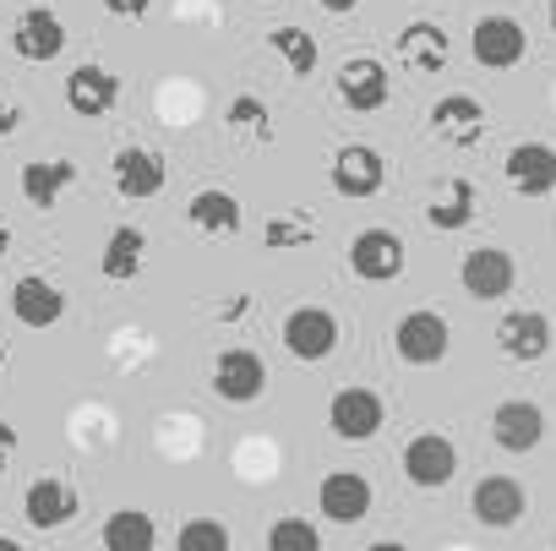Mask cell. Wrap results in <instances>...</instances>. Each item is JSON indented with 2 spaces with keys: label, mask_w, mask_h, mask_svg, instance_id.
I'll return each mask as SVG.
<instances>
[{
  "label": "cell",
  "mask_w": 556,
  "mask_h": 551,
  "mask_svg": "<svg viewBox=\"0 0 556 551\" xmlns=\"http://www.w3.org/2000/svg\"><path fill=\"white\" fill-rule=\"evenodd\" d=\"M328 180H333L339 197L371 202V197L382 191V180H388V164H382V153H377L371 142H344V148L333 153V164H328Z\"/></svg>",
  "instance_id": "3957f363"
},
{
  "label": "cell",
  "mask_w": 556,
  "mask_h": 551,
  "mask_svg": "<svg viewBox=\"0 0 556 551\" xmlns=\"http://www.w3.org/2000/svg\"><path fill=\"white\" fill-rule=\"evenodd\" d=\"M545 23H551V34H556V0H551V12H545Z\"/></svg>",
  "instance_id": "74e56055"
},
{
  "label": "cell",
  "mask_w": 556,
  "mask_h": 551,
  "mask_svg": "<svg viewBox=\"0 0 556 551\" xmlns=\"http://www.w3.org/2000/svg\"><path fill=\"white\" fill-rule=\"evenodd\" d=\"M23 518L34 524V529H61V524H72L77 518V491L66 486V480H55V475H45V480H34L28 491H23Z\"/></svg>",
  "instance_id": "7402d4cb"
},
{
  "label": "cell",
  "mask_w": 556,
  "mask_h": 551,
  "mask_svg": "<svg viewBox=\"0 0 556 551\" xmlns=\"http://www.w3.org/2000/svg\"><path fill=\"white\" fill-rule=\"evenodd\" d=\"M12 317L23 328H55L66 317V290L55 279H45V273H23L12 285Z\"/></svg>",
  "instance_id": "e0dca14e"
},
{
  "label": "cell",
  "mask_w": 556,
  "mask_h": 551,
  "mask_svg": "<svg viewBox=\"0 0 556 551\" xmlns=\"http://www.w3.org/2000/svg\"><path fill=\"white\" fill-rule=\"evenodd\" d=\"M262 240H267L273 251H285V246H312V240H317V224H312L306 213H273L267 229H262Z\"/></svg>",
  "instance_id": "f1b7e54d"
},
{
  "label": "cell",
  "mask_w": 556,
  "mask_h": 551,
  "mask_svg": "<svg viewBox=\"0 0 556 551\" xmlns=\"http://www.w3.org/2000/svg\"><path fill=\"white\" fill-rule=\"evenodd\" d=\"M110 175H115V191H121L126 202H148V197H159L164 180H169L164 153H159V148H142V142L121 148V153L110 159Z\"/></svg>",
  "instance_id": "30bf717a"
},
{
  "label": "cell",
  "mask_w": 556,
  "mask_h": 551,
  "mask_svg": "<svg viewBox=\"0 0 556 551\" xmlns=\"http://www.w3.org/2000/svg\"><path fill=\"white\" fill-rule=\"evenodd\" d=\"M404 475H409V486L437 491V486H447L458 475V448L442 431H420V437L404 442Z\"/></svg>",
  "instance_id": "8fae6325"
},
{
  "label": "cell",
  "mask_w": 556,
  "mask_h": 551,
  "mask_svg": "<svg viewBox=\"0 0 556 551\" xmlns=\"http://www.w3.org/2000/svg\"><path fill=\"white\" fill-rule=\"evenodd\" d=\"M7 251H12V224L0 218V256H7Z\"/></svg>",
  "instance_id": "8d00e7d4"
},
{
  "label": "cell",
  "mask_w": 556,
  "mask_h": 551,
  "mask_svg": "<svg viewBox=\"0 0 556 551\" xmlns=\"http://www.w3.org/2000/svg\"><path fill=\"white\" fill-rule=\"evenodd\" d=\"M224 121L235 126V132H256V137H267V104L256 99V93H235L229 104H224Z\"/></svg>",
  "instance_id": "4dcf8cb0"
},
{
  "label": "cell",
  "mask_w": 556,
  "mask_h": 551,
  "mask_svg": "<svg viewBox=\"0 0 556 551\" xmlns=\"http://www.w3.org/2000/svg\"><path fill=\"white\" fill-rule=\"evenodd\" d=\"M278 339H285V350L301 361V366H323L333 350H339V317L328 306H295L285 317V328H278Z\"/></svg>",
  "instance_id": "6da1fadb"
},
{
  "label": "cell",
  "mask_w": 556,
  "mask_h": 551,
  "mask_svg": "<svg viewBox=\"0 0 556 551\" xmlns=\"http://www.w3.org/2000/svg\"><path fill=\"white\" fill-rule=\"evenodd\" d=\"M104 12H110V17H148L153 0H104Z\"/></svg>",
  "instance_id": "d6a6232c"
},
{
  "label": "cell",
  "mask_w": 556,
  "mask_h": 551,
  "mask_svg": "<svg viewBox=\"0 0 556 551\" xmlns=\"http://www.w3.org/2000/svg\"><path fill=\"white\" fill-rule=\"evenodd\" d=\"M426 224L442 229V235H458L475 224V186L469 180H447L431 202H426Z\"/></svg>",
  "instance_id": "484cf974"
},
{
  "label": "cell",
  "mask_w": 556,
  "mask_h": 551,
  "mask_svg": "<svg viewBox=\"0 0 556 551\" xmlns=\"http://www.w3.org/2000/svg\"><path fill=\"white\" fill-rule=\"evenodd\" d=\"M350 273L355 279H366V285H393L399 273H404V240L393 235V229H361L355 240H350Z\"/></svg>",
  "instance_id": "52a82bcc"
},
{
  "label": "cell",
  "mask_w": 556,
  "mask_h": 551,
  "mask_svg": "<svg viewBox=\"0 0 556 551\" xmlns=\"http://www.w3.org/2000/svg\"><path fill=\"white\" fill-rule=\"evenodd\" d=\"M213 393L224 404H256L267 393V361L256 350H240L229 345L218 361H213Z\"/></svg>",
  "instance_id": "8992f818"
},
{
  "label": "cell",
  "mask_w": 556,
  "mask_h": 551,
  "mask_svg": "<svg viewBox=\"0 0 556 551\" xmlns=\"http://www.w3.org/2000/svg\"><path fill=\"white\" fill-rule=\"evenodd\" d=\"M72 180H77V164L72 159H28L23 164V197L34 208H55L72 191Z\"/></svg>",
  "instance_id": "d4e9b609"
},
{
  "label": "cell",
  "mask_w": 556,
  "mask_h": 551,
  "mask_svg": "<svg viewBox=\"0 0 556 551\" xmlns=\"http://www.w3.org/2000/svg\"><path fill=\"white\" fill-rule=\"evenodd\" d=\"M17 126H23V110H17L12 99H0V137H12Z\"/></svg>",
  "instance_id": "e575fe53"
},
{
  "label": "cell",
  "mask_w": 556,
  "mask_h": 551,
  "mask_svg": "<svg viewBox=\"0 0 556 551\" xmlns=\"http://www.w3.org/2000/svg\"><path fill=\"white\" fill-rule=\"evenodd\" d=\"M523 50H529V34L513 17H502V12L480 17L475 34H469V55H475L480 72H507V66L523 61Z\"/></svg>",
  "instance_id": "5b68a950"
},
{
  "label": "cell",
  "mask_w": 556,
  "mask_h": 551,
  "mask_svg": "<svg viewBox=\"0 0 556 551\" xmlns=\"http://www.w3.org/2000/svg\"><path fill=\"white\" fill-rule=\"evenodd\" d=\"M66 104H72V115L99 121V115H110V110L121 104V77H115L110 66L88 61V66L66 72Z\"/></svg>",
  "instance_id": "9a60e30c"
},
{
  "label": "cell",
  "mask_w": 556,
  "mask_h": 551,
  "mask_svg": "<svg viewBox=\"0 0 556 551\" xmlns=\"http://www.w3.org/2000/svg\"><path fill=\"white\" fill-rule=\"evenodd\" d=\"M458 285L469 290V301H502L518 285V262L502 246H475L458 267Z\"/></svg>",
  "instance_id": "ba28073f"
},
{
  "label": "cell",
  "mask_w": 556,
  "mask_h": 551,
  "mask_svg": "<svg viewBox=\"0 0 556 551\" xmlns=\"http://www.w3.org/2000/svg\"><path fill=\"white\" fill-rule=\"evenodd\" d=\"M0 366H7V355H0Z\"/></svg>",
  "instance_id": "f35d334b"
},
{
  "label": "cell",
  "mask_w": 556,
  "mask_h": 551,
  "mask_svg": "<svg viewBox=\"0 0 556 551\" xmlns=\"http://www.w3.org/2000/svg\"><path fill=\"white\" fill-rule=\"evenodd\" d=\"M267 546L273 551H323V529L306 524V518H278L267 529Z\"/></svg>",
  "instance_id": "f546056e"
},
{
  "label": "cell",
  "mask_w": 556,
  "mask_h": 551,
  "mask_svg": "<svg viewBox=\"0 0 556 551\" xmlns=\"http://www.w3.org/2000/svg\"><path fill=\"white\" fill-rule=\"evenodd\" d=\"M12 50H17L23 61L45 66V61H55V55L66 50V23H61L50 7H28V12L12 23Z\"/></svg>",
  "instance_id": "ac0fdd59"
},
{
  "label": "cell",
  "mask_w": 556,
  "mask_h": 551,
  "mask_svg": "<svg viewBox=\"0 0 556 551\" xmlns=\"http://www.w3.org/2000/svg\"><path fill=\"white\" fill-rule=\"evenodd\" d=\"M393 83H388V66L377 55H350L339 66V104L355 110V115H377L388 104Z\"/></svg>",
  "instance_id": "9c48e42d"
},
{
  "label": "cell",
  "mask_w": 556,
  "mask_h": 551,
  "mask_svg": "<svg viewBox=\"0 0 556 551\" xmlns=\"http://www.w3.org/2000/svg\"><path fill=\"white\" fill-rule=\"evenodd\" d=\"M399 61H404V72H415V77H437V72L453 66V45H447V34H442L437 23H409V28L399 34Z\"/></svg>",
  "instance_id": "44dd1931"
},
{
  "label": "cell",
  "mask_w": 556,
  "mask_h": 551,
  "mask_svg": "<svg viewBox=\"0 0 556 551\" xmlns=\"http://www.w3.org/2000/svg\"><path fill=\"white\" fill-rule=\"evenodd\" d=\"M186 224H191V229H202V235H240L245 208H240V197H235V191L207 186V191H197V197L186 202Z\"/></svg>",
  "instance_id": "603a6c76"
},
{
  "label": "cell",
  "mask_w": 556,
  "mask_h": 551,
  "mask_svg": "<svg viewBox=\"0 0 556 551\" xmlns=\"http://www.w3.org/2000/svg\"><path fill=\"white\" fill-rule=\"evenodd\" d=\"M317 508H323L328 524H361L371 513V480L361 469H333L317 486Z\"/></svg>",
  "instance_id": "d6986e66"
},
{
  "label": "cell",
  "mask_w": 556,
  "mask_h": 551,
  "mask_svg": "<svg viewBox=\"0 0 556 551\" xmlns=\"http://www.w3.org/2000/svg\"><path fill=\"white\" fill-rule=\"evenodd\" d=\"M317 7H323V12H333V17H344V12H355V7H361V0H317Z\"/></svg>",
  "instance_id": "d590c367"
},
{
  "label": "cell",
  "mask_w": 556,
  "mask_h": 551,
  "mask_svg": "<svg viewBox=\"0 0 556 551\" xmlns=\"http://www.w3.org/2000/svg\"><path fill=\"white\" fill-rule=\"evenodd\" d=\"M496 350H502L507 361H518V366L545 361V350H551V323H545V312H507V317L496 323Z\"/></svg>",
  "instance_id": "ffe728a7"
},
{
  "label": "cell",
  "mask_w": 556,
  "mask_h": 551,
  "mask_svg": "<svg viewBox=\"0 0 556 551\" xmlns=\"http://www.w3.org/2000/svg\"><path fill=\"white\" fill-rule=\"evenodd\" d=\"M267 50L285 61L290 77H312L317 72V39L306 28H267Z\"/></svg>",
  "instance_id": "83f0119b"
},
{
  "label": "cell",
  "mask_w": 556,
  "mask_h": 551,
  "mask_svg": "<svg viewBox=\"0 0 556 551\" xmlns=\"http://www.w3.org/2000/svg\"><path fill=\"white\" fill-rule=\"evenodd\" d=\"M17 448H23V437H17V426H7V421H0V469H7V464L17 459Z\"/></svg>",
  "instance_id": "836d02e7"
},
{
  "label": "cell",
  "mask_w": 556,
  "mask_h": 551,
  "mask_svg": "<svg viewBox=\"0 0 556 551\" xmlns=\"http://www.w3.org/2000/svg\"><path fill=\"white\" fill-rule=\"evenodd\" d=\"M502 175L518 197H551L556 191V148L551 142H513L502 159Z\"/></svg>",
  "instance_id": "4fadbf2b"
},
{
  "label": "cell",
  "mask_w": 556,
  "mask_h": 551,
  "mask_svg": "<svg viewBox=\"0 0 556 551\" xmlns=\"http://www.w3.org/2000/svg\"><path fill=\"white\" fill-rule=\"evenodd\" d=\"M388 426V404L377 388H339L328 399V431L339 442H371Z\"/></svg>",
  "instance_id": "7a4b0ae2"
},
{
  "label": "cell",
  "mask_w": 556,
  "mask_h": 551,
  "mask_svg": "<svg viewBox=\"0 0 556 551\" xmlns=\"http://www.w3.org/2000/svg\"><path fill=\"white\" fill-rule=\"evenodd\" d=\"M153 540H159V524L142 508H121V513L104 518V546L110 551H153Z\"/></svg>",
  "instance_id": "4316f807"
},
{
  "label": "cell",
  "mask_w": 556,
  "mask_h": 551,
  "mask_svg": "<svg viewBox=\"0 0 556 551\" xmlns=\"http://www.w3.org/2000/svg\"><path fill=\"white\" fill-rule=\"evenodd\" d=\"M523 508H529V491L513 475H480L475 491H469V513L485 529H513L523 518Z\"/></svg>",
  "instance_id": "7c38bea8"
},
{
  "label": "cell",
  "mask_w": 556,
  "mask_h": 551,
  "mask_svg": "<svg viewBox=\"0 0 556 551\" xmlns=\"http://www.w3.org/2000/svg\"><path fill=\"white\" fill-rule=\"evenodd\" d=\"M180 551H229V529L213 518H191L180 524Z\"/></svg>",
  "instance_id": "1f68e13d"
},
{
  "label": "cell",
  "mask_w": 556,
  "mask_h": 551,
  "mask_svg": "<svg viewBox=\"0 0 556 551\" xmlns=\"http://www.w3.org/2000/svg\"><path fill=\"white\" fill-rule=\"evenodd\" d=\"M485 104L475 99V93H447V99H437L431 104V132L447 142V148H475L480 137H485Z\"/></svg>",
  "instance_id": "2e32d148"
},
{
  "label": "cell",
  "mask_w": 556,
  "mask_h": 551,
  "mask_svg": "<svg viewBox=\"0 0 556 551\" xmlns=\"http://www.w3.org/2000/svg\"><path fill=\"white\" fill-rule=\"evenodd\" d=\"M491 437L502 453H534L545 442V410L534 399H502L491 410Z\"/></svg>",
  "instance_id": "5bb4252c"
},
{
  "label": "cell",
  "mask_w": 556,
  "mask_h": 551,
  "mask_svg": "<svg viewBox=\"0 0 556 551\" xmlns=\"http://www.w3.org/2000/svg\"><path fill=\"white\" fill-rule=\"evenodd\" d=\"M447 345H453L447 317H437L426 306L420 312H404L399 328H393V350H399L404 366H437V361H447Z\"/></svg>",
  "instance_id": "277c9868"
},
{
  "label": "cell",
  "mask_w": 556,
  "mask_h": 551,
  "mask_svg": "<svg viewBox=\"0 0 556 551\" xmlns=\"http://www.w3.org/2000/svg\"><path fill=\"white\" fill-rule=\"evenodd\" d=\"M142 262H148V235L137 224H115L110 240H104L99 273H104V279H115V285H126V279H137V273H142Z\"/></svg>",
  "instance_id": "cb8c5ba5"
}]
</instances>
